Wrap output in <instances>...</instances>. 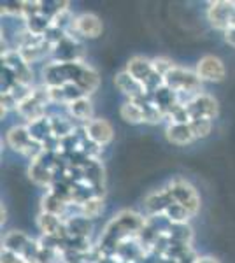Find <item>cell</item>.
<instances>
[{
	"mask_svg": "<svg viewBox=\"0 0 235 263\" xmlns=\"http://www.w3.org/2000/svg\"><path fill=\"white\" fill-rule=\"evenodd\" d=\"M169 193L172 197L174 203H179L190 213V216H195L200 209V198L196 195V190L188 181L174 179L169 184Z\"/></svg>",
	"mask_w": 235,
	"mask_h": 263,
	"instance_id": "6da1fadb",
	"label": "cell"
},
{
	"mask_svg": "<svg viewBox=\"0 0 235 263\" xmlns=\"http://www.w3.org/2000/svg\"><path fill=\"white\" fill-rule=\"evenodd\" d=\"M164 83L167 88H170L174 93H196L200 90V79L196 72L181 69V67H174L172 70L164 78ZM198 95V93H196Z\"/></svg>",
	"mask_w": 235,
	"mask_h": 263,
	"instance_id": "7a4b0ae2",
	"label": "cell"
},
{
	"mask_svg": "<svg viewBox=\"0 0 235 263\" xmlns=\"http://www.w3.org/2000/svg\"><path fill=\"white\" fill-rule=\"evenodd\" d=\"M207 20L216 30H232L235 28V2H211L207 9Z\"/></svg>",
	"mask_w": 235,
	"mask_h": 263,
	"instance_id": "3957f363",
	"label": "cell"
},
{
	"mask_svg": "<svg viewBox=\"0 0 235 263\" xmlns=\"http://www.w3.org/2000/svg\"><path fill=\"white\" fill-rule=\"evenodd\" d=\"M7 144H9L14 151H20L28 156H35L37 153H41L42 149L41 142H37L35 139H33L28 126H12V128L7 132Z\"/></svg>",
	"mask_w": 235,
	"mask_h": 263,
	"instance_id": "277c9868",
	"label": "cell"
},
{
	"mask_svg": "<svg viewBox=\"0 0 235 263\" xmlns=\"http://www.w3.org/2000/svg\"><path fill=\"white\" fill-rule=\"evenodd\" d=\"M195 72L200 81H209V83H221L226 76L225 63L218 57H212V54L200 58L198 63H196Z\"/></svg>",
	"mask_w": 235,
	"mask_h": 263,
	"instance_id": "5b68a950",
	"label": "cell"
},
{
	"mask_svg": "<svg viewBox=\"0 0 235 263\" xmlns=\"http://www.w3.org/2000/svg\"><path fill=\"white\" fill-rule=\"evenodd\" d=\"M84 134H86L88 141L98 147L107 146L114 137L111 123L107 120H102V118H93L92 121H88L84 125Z\"/></svg>",
	"mask_w": 235,
	"mask_h": 263,
	"instance_id": "8992f818",
	"label": "cell"
},
{
	"mask_svg": "<svg viewBox=\"0 0 235 263\" xmlns=\"http://www.w3.org/2000/svg\"><path fill=\"white\" fill-rule=\"evenodd\" d=\"M114 84L123 95H126L130 100H140L148 97V90L142 83L137 81L134 76H130L126 70L119 72V74L114 78Z\"/></svg>",
	"mask_w": 235,
	"mask_h": 263,
	"instance_id": "52a82bcc",
	"label": "cell"
},
{
	"mask_svg": "<svg viewBox=\"0 0 235 263\" xmlns=\"http://www.w3.org/2000/svg\"><path fill=\"white\" fill-rule=\"evenodd\" d=\"M72 28L76 33L86 37V39H97L98 35L104 30V25H102L100 18L93 12H83L78 18L72 21Z\"/></svg>",
	"mask_w": 235,
	"mask_h": 263,
	"instance_id": "ba28073f",
	"label": "cell"
},
{
	"mask_svg": "<svg viewBox=\"0 0 235 263\" xmlns=\"http://www.w3.org/2000/svg\"><path fill=\"white\" fill-rule=\"evenodd\" d=\"M186 105L191 112V118H207V120H214L218 116V102L212 99L211 95H206V93L195 95Z\"/></svg>",
	"mask_w": 235,
	"mask_h": 263,
	"instance_id": "9c48e42d",
	"label": "cell"
},
{
	"mask_svg": "<svg viewBox=\"0 0 235 263\" xmlns=\"http://www.w3.org/2000/svg\"><path fill=\"white\" fill-rule=\"evenodd\" d=\"M37 224H39L41 232L44 233L46 237H51V239H60L63 235L65 230V221L60 219V216L57 214H49V213H41L39 218H37Z\"/></svg>",
	"mask_w": 235,
	"mask_h": 263,
	"instance_id": "30bf717a",
	"label": "cell"
},
{
	"mask_svg": "<svg viewBox=\"0 0 235 263\" xmlns=\"http://www.w3.org/2000/svg\"><path fill=\"white\" fill-rule=\"evenodd\" d=\"M128 74L130 76H134L137 81L140 83H146L149 78L153 76V63L151 60H148V58H144V57H134V58H130L126 63V69H125Z\"/></svg>",
	"mask_w": 235,
	"mask_h": 263,
	"instance_id": "8fae6325",
	"label": "cell"
},
{
	"mask_svg": "<svg viewBox=\"0 0 235 263\" xmlns=\"http://www.w3.org/2000/svg\"><path fill=\"white\" fill-rule=\"evenodd\" d=\"M167 139L169 142L177 144V146H186V144H191L195 141V135L191 132L190 125H177V123H169L165 130Z\"/></svg>",
	"mask_w": 235,
	"mask_h": 263,
	"instance_id": "7c38bea8",
	"label": "cell"
},
{
	"mask_svg": "<svg viewBox=\"0 0 235 263\" xmlns=\"http://www.w3.org/2000/svg\"><path fill=\"white\" fill-rule=\"evenodd\" d=\"M119 114L126 123L130 125H140V123H146V111H144V105L137 100H128L121 105Z\"/></svg>",
	"mask_w": 235,
	"mask_h": 263,
	"instance_id": "4fadbf2b",
	"label": "cell"
},
{
	"mask_svg": "<svg viewBox=\"0 0 235 263\" xmlns=\"http://www.w3.org/2000/svg\"><path fill=\"white\" fill-rule=\"evenodd\" d=\"M69 111L76 120L81 121H92L93 120V105L89 99L86 97H79V99H74L72 102H69Z\"/></svg>",
	"mask_w": 235,
	"mask_h": 263,
	"instance_id": "5bb4252c",
	"label": "cell"
},
{
	"mask_svg": "<svg viewBox=\"0 0 235 263\" xmlns=\"http://www.w3.org/2000/svg\"><path fill=\"white\" fill-rule=\"evenodd\" d=\"M76 86L79 88L81 93H92L98 86V76L95 70H92L89 67H83L79 70L78 78H76Z\"/></svg>",
	"mask_w": 235,
	"mask_h": 263,
	"instance_id": "9a60e30c",
	"label": "cell"
},
{
	"mask_svg": "<svg viewBox=\"0 0 235 263\" xmlns=\"http://www.w3.org/2000/svg\"><path fill=\"white\" fill-rule=\"evenodd\" d=\"M104 211V198L98 195H92V197L84 198L81 202V216L86 219H95Z\"/></svg>",
	"mask_w": 235,
	"mask_h": 263,
	"instance_id": "2e32d148",
	"label": "cell"
},
{
	"mask_svg": "<svg viewBox=\"0 0 235 263\" xmlns=\"http://www.w3.org/2000/svg\"><path fill=\"white\" fill-rule=\"evenodd\" d=\"M67 203L63 198H60L57 193H48L44 198H42V213H49V214H57L62 216L63 211H65Z\"/></svg>",
	"mask_w": 235,
	"mask_h": 263,
	"instance_id": "e0dca14e",
	"label": "cell"
},
{
	"mask_svg": "<svg viewBox=\"0 0 235 263\" xmlns=\"http://www.w3.org/2000/svg\"><path fill=\"white\" fill-rule=\"evenodd\" d=\"M164 216L169 219V221H172V224H185L188 219L191 218L190 213H188L183 205H179V203H170V205L165 209Z\"/></svg>",
	"mask_w": 235,
	"mask_h": 263,
	"instance_id": "ac0fdd59",
	"label": "cell"
},
{
	"mask_svg": "<svg viewBox=\"0 0 235 263\" xmlns=\"http://www.w3.org/2000/svg\"><path fill=\"white\" fill-rule=\"evenodd\" d=\"M190 126H191V132H193L195 139H206L207 135L211 134L212 120H207V118H193Z\"/></svg>",
	"mask_w": 235,
	"mask_h": 263,
	"instance_id": "d6986e66",
	"label": "cell"
},
{
	"mask_svg": "<svg viewBox=\"0 0 235 263\" xmlns=\"http://www.w3.org/2000/svg\"><path fill=\"white\" fill-rule=\"evenodd\" d=\"M28 174H30V179L33 182H37V184L46 186V184H49V181H51V172L46 171L44 165H41L39 162H33Z\"/></svg>",
	"mask_w": 235,
	"mask_h": 263,
	"instance_id": "ffe728a7",
	"label": "cell"
},
{
	"mask_svg": "<svg viewBox=\"0 0 235 263\" xmlns=\"http://www.w3.org/2000/svg\"><path fill=\"white\" fill-rule=\"evenodd\" d=\"M151 63H153V70H155L158 76H161V78H165V76L176 67L169 58H164V57L155 58V60H151Z\"/></svg>",
	"mask_w": 235,
	"mask_h": 263,
	"instance_id": "44dd1931",
	"label": "cell"
},
{
	"mask_svg": "<svg viewBox=\"0 0 235 263\" xmlns=\"http://www.w3.org/2000/svg\"><path fill=\"white\" fill-rule=\"evenodd\" d=\"M0 260H2V263H30L27 258H23L21 254L14 253V251H9V249H6V248H2Z\"/></svg>",
	"mask_w": 235,
	"mask_h": 263,
	"instance_id": "7402d4cb",
	"label": "cell"
},
{
	"mask_svg": "<svg viewBox=\"0 0 235 263\" xmlns=\"http://www.w3.org/2000/svg\"><path fill=\"white\" fill-rule=\"evenodd\" d=\"M225 41L228 42L230 46H233V48H235V28H232V30H226V32H225Z\"/></svg>",
	"mask_w": 235,
	"mask_h": 263,
	"instance_id": "603a6c76",
	"label": "cell"
},
{
	"mask_svg": "<svg viewBox=\"0 0 235 263\" xmlns=\"http://www.w3.org/2000/svg\"><path fill=\"white\" fill-rule=\"evenodd\" d=\"M193 263H220V261L211 256H198V258H195Z\"/></svg>",
	"mask_w": 235,
	"mask_h": 263,
	"instance_id": "cb8c5ba5",
	"label": "cell"
},
{
	"mask_svg": "<svg viewBox=\"0 0 235 263\" xmlns=\"http://www.w3.org/2000/svg\"><path fill=\"white\" fill-rule=\"evenodd\" d=\"M2 223H6V207L2 203Z\"/></svg>",
	"mask_w": 235,
	"mask_h": 263,
	"instance_id": "d4e9b609",
	"label": "cell"
}]
</instances>
